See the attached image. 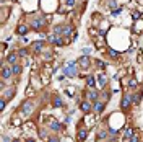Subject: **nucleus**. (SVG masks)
<instances>
[{
	"mask_svg": "<svg viewBox=\"0 0 143 142\" xmlns=\"http://www.w3.org/2000/svg\"><path fill=\"white\" fill-rule=\"evenodd\" d=\"M133 18H135V20H138V18H140V15H138V11H133V15H132Z\"/></svg>",
	"mask_w": 143,
	"mask_h": 142,
	"instance_id": "c756f323",
	"label": "nucleus"
},
{
	"mask_svg": "<svg viewBox=\"0 0 143 142\" xmlns=\"http://www.w3.org/2000/svg\"><path fill=\"white\" fill-rule=\"evenodd\" d=\"M49 127H51V131H60L62 124H60V122H57V121H51V122H49Z\"/></svg>",
	"mask_w": 143,
	"mask_h": 142,
	"instance_id": "6e6552de",
	"label": "nucleus"
},
{
	"mask_svg": "<svg viewBox=\"0 0 143 142\" xmlns=\"http://www.w3.org/2000/svg\"><path fill=\"white\" fill-rule=\"evenodd\" d=\"M78 72V62H68L64 67V77H75Z\"/></svg>",
	"mask_w": 143,
	"mask_h": 142,
	"instance_id": "f257e3e1",
	"label": "nucleus"
},
{
	"mask_svg": "<svg viewBox=\"0 0 143 142\" xmlns=\"http://www.w3.org/2000/svg\"><path fill=\"white\" fill-rule=\"evenodd\" d=\"M78 65L81 67V69H88L90 67V57L88 55H81V57L78 59Z\"/></svg>",
	"mask_w": 143,
	"mask_h": 142,
	"instance_id": "20e7f679",
	"label": "nucleus"
},
{
	"mask_svg": "<svg viewBox=\"0 0 143 142\" xmlns=\"http://www.w3.org/2000/svg\"><path fill=\"white\" fill-rule=\"evenodd\" d=\"M18 33H20V34H26L28 33V26H20V28H18Z\"/></svg>",
	"mask_w": 143,
	"mask_h": 142,
	"instance_id": "6ab92c4d",
	"label": "nucleus"
},
{
	"mask_svg": "<svg viewBox=\"0 0 143 142\" xmlns=\"http://www.w3.org/2000/svg\"><path fill=\"white\" fill-rule=\"evenodd\" d=\"M42 24H44V18H39V20H34L33 21V28L34 29H41Z\"/></svg>",
	"mask_w": 143,
	"mask_h": 142,
	"instance_id": "9b49d317",
	"label": "nucleus"
},
{
	"mask_svg": "<svg viewBox=\"0 0 143 142\" xmlns=\"http://www.w3.org/2000/svg\"><path fill=\"white\" fill-rule=\"evenodd\" d=\"M11 73H13V69L8 65H2V78L3 80H8L11 77Z\"/></svg>",
	"mask_w": 143,
	"mask_h": 142,
	"instance_id": "7ed1b4c3",
	"label": "nucleus"
},
{
	"mask_svg": "<svg viewBox=\"0 0 143 142\" xmlns=\"http://www.w3.org/2000/svg\"><path fill=\"white\" fill-rule=\"evenodd\" d=\"M90 52H91V49H88V47H85V49H83V54H85V55H88Z\"/></svg>",
	"mask_w": 143,
	"mask_h": 142,
	"instance_id": "cd10ccee",
	"label": "nucleus"
},
{
	"mask_svg": "<svg viewBox=\"0 0 143 142\" xmlns=\"http://www.w3.org/2000/svg\"><path fill=\"white\" fill-rule=\"evenodd\" d=\"M106 135H107V132H106V131H101V132H99V137H106Z\"/></svg>",
	"mask_w": 143,
	"mask_h": 142,
	"instance_id": "7c9ffc66",
	"label": "nucleus"
},
{
	"mask_svg": "<svg viewBox=\"0 0 143 142\" xmlns=\"http://www.w3.org/2000/svg\"><path fill=\"white\" fill-rule=\"evenodd\" d=\"M16 59H18V55H16V54H13V52L8 54V57H7V60H8L10 64H16Z\"/></svg>",
	"mask_w": 143,
	"mask_h": 142,
	"instance_id": "2eb2a0df",
	"label": "nucleus"
},
{
	"mask_svg": "<svg viewBox=\"0 0 143 142\" xmlns=\"http://www.w3.org/2000/svg\"><path fill=\"white\" fill-rule=\"evenodd\" d=\"M88 98H90L91 101H96V100H98V91L90 90V91H88Z\"/></svg>",
	"mask_w": 143,
	"mask_h": 142,
	"instance_id": "4468645a",
	"label": "nucleus"
},
{
	"mask_svg": "<svg viewBox=\"0 0 143 142\" xmlns=\"http://www.w3.org/2000/svg\"><path fill=\"white\" fill-rule=\"evenodd\" d=\"M86 137H88V131H86V129H80V131H78V135H77L78 142H83Z\"/></svg>",
	"mask_w": 143,
	"mask_h": 142,
	"instance_id": "0eeeda50",
	"label": "nucleus"
},
{
	"mask_svg": "<svg viewBox=\"0 0 143 142\" xmlns=\"http://www.w3.org/2000/svg\"><path fill=\"white\" fill-rule=\"evenodd\" d=\"M13 96H15V90H13V88L7 90V95H5V100H10V98H13Z\"/></svg>",
	"mask_w": 143,
	"mask_h": 142,
	"instance_id": "f3484780",
	"label": "nucleus"
},
{
	"mask_svg": "<svg viewBox=\"0 0 143 142\" xmlns=\"http://www.w3.org/2000/svg\"><path fill=\"white\" fill-rule=\"evenodd\" d=\"M96 65L99 67V69H104V65H106V64H104V62H101V60H96Z\"/></svg>",
	"mask_w": 143,
	"mask_h": 142,
	"instance_id": "5701e85b",
	"label": "nucleus"
},
{
	"mask_svg": "<svg viewBox=\"0 0 143 142\" xmlns=\"http://www.w3.org/2000/svg\"><path fill=\"white\" fill-rule=\"evenodd\" d=\"M120 11H122V8H117V10L112 11V15H114V16H115V15H120Z\"/></svg>",
	"mask_w": 143,
	"mask_h": 142,
	"instance_id": "a878e982",
	"label": "nucleus"
},
{
	"mask_svg": "<svg viewBox=\"0 0 143 142\" xmlns=\"http://www.w3.org/2000/svg\"><path fill=\"white\" fill-rule=\"evenodd\" d=\"M98 83H99V87H104V85L107 83V77H106L104 73H99L98 75Z\"/></svg>",
	"mask_w": 143,
	"mask_h": 142,
	"instance_id": "9d476101",
	"label": "nucleus"
},
{
	"mask_svg": "<svg viewBox=\"0 0 143 142\" xmlns=\"http://www.w3.org/2000/svg\"><path fill=\"white\" fill-rule=\"evenodd\" d=\"M80 108H81V111H85V113H90L93 104H90V101H83L81 104H80Z\"/></svg>",
	"mask_w": 143,
	"mask_h": 142,
	"instance_id": "1a4fd4ad",
	"label": "nucleus"
},
{
	"mask_svg": "<svg viewBox=\"0 0 143 142\" xmlns=\"http://www.w3.org/2000/svg\"><path fill=\"white\" fill-rule=\"evenodd\" d=\"M11 69H13V73H15V75H18V73H21L23 67H21L20 64H13V67H11Z\"/></svg>",
	"mask_w": 143,
	"mask_h": 142,
	"instance_id": "dca6fc26",
	"label": "nucleus"
},
{
	"mask_svg": "<svg viewBox=\"0 0 143 142\" xmlns=\"http://www.w3.org/2000/svg\"><path fill=\"white\" fill-rule=\"evenodd\" d=\"M5 104H7V100H5V98H2V101H0V109H5Z\"/></svg>",
	"mask_w": 143,
	"mask_h": 142,
	"instance_id": "4be33fe9",
	"label": "nucleus"
},
{
	"mask_svg": "<svg viewBox=\"0 0 143 142\" xmlns=\"http://www.w3.org/2000/svg\"><path fill=\"white\" fill-rule=\"evenodd\" d=\"M107 131H109L111 135H117V131H115V129H107Z\"/></svg>",
	"mask_w": 143,
	"mask_h": 142,
	"instance_id": "bb28decb",
	"label": "nucleus"
},
{
	"mask_svg": "<svg viewBox=\"0 0 143 142\" xmlns=\"http://www.w3.org/2000/svg\"><path fill=\"white\" fill-rule=\"evenodd\" d=\"M54 106H55V108H60V106H62V100H60V98H55Z\"/></svg>",
	"mask_w": 143,
	"mask_h": 142,
	"instance_id": "412c9836",
	"label": "nucleus"
},
{
	"mask_svg": "<svg viewBox=\"0 0 143 142\" xmlns=\"http://www.w3.org/2000/svg\"><path fill=\"white\" fill-rule=\"evenodd\" d=\"M24 142H36V140H34V139H26Z\"/></svg>",
	"mask_w": 143,
	"mask_h": 142,
	"instance_id": "2f4dec72",
	"label": "nucleus"
},
{
	"mask_svg": "<svg viewBox=\"0 0 143 142\" xmlns=\"http://www.w3.org/2000/svg\"><path fill=\"white\" fill-rule=\"evenodd\" d=\"M42 46H44V42H42V41H38V42H34V44H33V47H34L36 52H41L42 51Z\"/></svg>",
	"mask_w": 143,
	"mask_h": 142,
	"instance_id": "ddd939ff",
	"label": "nucleus"
},
{
	"mask_svg": "<svg viewBox=\"0 0 143 142\" xmlns=\"http://www.w3.org/2000/svg\"><path fill=\"white\" fill-rule=\"evenodd\" d=\"M33 108H34V104L31 103V101H26V103H23V106H21V113L24 116H29L31 111H33Z\"/></svg>",
	"mask_w": 143,
	"mask_h": 142,
	"instance_id": "f03ea898",
	"label": "nucleus"
},
{
	"mask_svg": "<svg viewBox=\"0 0 143 142\" xmlns=\"http://www.w3.org/2000/svg\"><path fill=\"white\" fill-rule=\"evenodd\" d=\"M70 33H72V26H65V28H64V33H62V34H64V36H68Z\"/></svg>",
	"mask_w": 143,
	"mask_h": 142,
	"instance_id": "aec40b11",
	"label": "nucleus"
},
{
	"mask_svg": "<svg viewBox=\"0 0 143 142\" xmlns=\"http://www.w3.org/2000/svg\"><path fill=\"white\" fill-rule=\"evenodd\" d=\"M86 85H88V87H94V85H96V80H94V77H93V75L86 77Z\"/></svg>",
	"mask_w": 143,
	"mask_h": 142,
	"instance_id": "f8f14e48",
	"label": "nucleus"
},
{
	"mask_svg": "<svg viewBox=\"0 0 143 142\" xmlns=\"http://www.w3.org/2000/svg\"><path fill=\"white\" fill-rule=\"evenodd\" d=\"M65 3L68 5V7H73V5H75V0H67Z\"/></svg>",
	"mask_w": 143,
	"mask_h": 142,
	"instance_id": "b1692460",
	"label": "nucleus"
},
{
	"mask_svg": "<svg viewBox=\"0 0 143 142\" xmlns=\"http://www.w3.org/2000/svg\"><path fill=\"white\" fill-rule=\"evenodd\" d=\"M124 135H125V139H130V137L133 135V131L128 127V129H125V132H124Z\"/></svg>",
	"mask_w": 143,
	"mask_h": 142,
	"instance_id": "a211bd4d",
	"label": "nucleus"
},
{
	"mask_svg": "<svg viewBox=\"0 0 143 142\" xmlns=\"http://www.w3.org/2000/svg\"><path fill=\"white\" fill-rule=\"evenodd\" d=\"M93 109H94V113L101 114L103 111H104V103H101V101H94V103H93Z\"/></svg>",
	"mask_w": 143,
	"mask_h": 142,
	"instance_id": "423d86ee",
	"label": "nucleus"
},
{
	"mask_svg": "<svg viewBox=\"0 0 143 142\" xmlns=\"http://www.w3.org/2000/svg\"><path fill=\"white\" fill-rule=\"evenodd\" d=\"M128 142H138V137H137V135H132V137L128 139Z\"/></svg>",
	"mask_w": 143,
	"mask_h": 142,
	"instance_id": "393cba45",
	"label": "nucleus"
},
{
	"mask_svg": "<svg viewBox=\"0 0 143 142\" xmlns=\"http://www.w3.org/2000/svg\"><path fill=\"white\" fill-rule=\"evenodd\" d=\"M132 101H133V98L125 93V95L122 96V103H120V104H122V108H124V109H127V108L130 106V103H132Z\"/></svg>",
	"mask_w": 143,
	"mask_h": 142,
	"instance_id": "39448f33",
	"label": "nucleus"
},
{
	"mask_svg": "<svg viewBox=\"0 0 143 142\" xmlns=\"http://www.w3.org/2000/svg\"><path fill=\"white\" fill-rule=\"evenodd\" d=\"M47 142H59L57 137H51V139H47Z\"/></svg>",
	"mask_w": 143,
	"mask_h": 142,
	"instance_id": "c85d7f7f",
	"label": "nucleus"
}]
</instances>
